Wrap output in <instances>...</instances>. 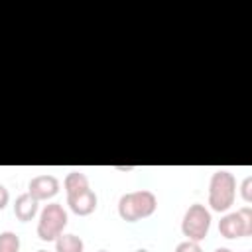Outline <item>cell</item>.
<instances>
[{"label": "cell", "instance_id": "cell-6", "mask_svg": "<svg viewBox=\"0 0 252 252\" xmlns=\"http://www.w3.org/2000/svg\"><path fill=\"white\" fill-rule=\"evenodd\" d=\"M59 191V179L51 173H43V175H35L30 179L28 185V193L35 199V201H47L51 197H55Z\"/></svg>", "mask_w": 252, "mask_h": 252}, {"label": "cell", "instance_id": "cell-11", "mask_svg": "<svg viewBox=\"0 0 252 252\" xmlns=\"http://www.w3.org/2000/svg\"><path fill=\"white\" fill-rule=\"evenodd\" d=\"M0 252H20V236L12 230L0 234Z\"/></svg>", "mask_w": 252, "mask_h": 252}, {"label": "cell", "instance_id": "cell-9", "mask_svg": "<svg viewBox=\"0 0 252 252\" xmlns=\"http://www.w3.org/2000/svg\"><path fill=\"white\" fill-rule=\"evenodd\" d=\"M96 201H98V199H96V193H94L93 189H89V191L81 193L79 197L67 201V205H69V209H71L75 215L87 217V215H91V213L96 209Z\"/></svg>", "mask_w": 252, "mask_h": 252}, {"label": "cell", "instance_id": "cell-16", "mask_svg": "<svg viewBox=\"0 0 252 252\" xmlns=\"http://www.w3.org/2000/svg\"><path fill=\"white\" fill-rule=\"evenodd\" d=\"M134 252H148L146 248H138V250H134Z\"/></svg>", "mask_w": 252, "mask_h": 252}, {"label": "cell", "instance_id": "cell-17", "mask_svg": "<svg viewBox=\"0 0 252 252\" xmlns=\"http://www.w3.org/2000/svg\"><path fill=\"white\" fill-rule=\"evenodd\" d=\"M35 252H47V250H35Z\"/></svg>", "mask_w": 252, "mask_h": 252}, {"label": "cell", "instance_id": "cell-7", "mask_svg": "<svg viewBox=\"0 0 252 252\" xmlns=\"http://www.w3.org/2000/svg\"><path fill=\"white\" fill-rule=\"evenodd\" d=\"M37 205H39V201H35L30 193L18 195V199L14 203V215H16V219L22 220V222L32 220L37 215Z\"/></svg>", "mask_w": 252, "mask_h": 252}, {"label": "cell", "instance_id": "cell-14", "mask_svg": "<svg viewBox=\"0 0 252 252\" xmlns=\"http://www.w3.org/2000/svg\"><path fill=\"white\" fill-rule=\"evenodd\" d=\"M8 201H10V193H8V189H6V187L0 183V211H2V209L8 205Z\"/></svg>", "mask_w": 252, "mask_h": 252}, {"label": "cell", "instance_id": "cell-4", "mask_svg": "<svg viewBox=\"0 0 252 252\" xmlns=\"http://www.w3.org/2000/svg\"><path fill=\"white\" fill-rule=\"evenodd\" d=\"M211 220H213L211 219V211L201 203H193L183 215L181 232H183V236H187V240L201 242L209 234Z\"/></svg>", "mask_w": 252, "mask_h": 252}, {"label": "cell", "instance_id": "cell-12", "mask_svg": "<svg viewBox=\"0 0 252 252\" xmlns=\"http://www.w3.org/2000/svg\"><path fill=\"white\" fill-rule=\"evenodd\" d=\"M175 252H203L201 244L199 242H193V240H183L175 246Z\"/></svg>", "mask_w": 252, "mask_h": 252}, {"label": "cell", "instance_id": "cell-5", "mask_svg": "<svg viewBox=\"0 0 252 252\" xmlns=\"http://www.w3.org/2000/svg\"><path fill=\"white\" fill-rule=\"evenodd\" d=\"M219 232L224 238H242L252 234V209L246 205L234 213H226L219 220Z\"/></svg>", "mask_w": 252, "mask_h": 252}, {"label": "cell", "instance_id": "cell-13", "mask_svg": "<svg viewBox=\"0 0 252 252\" xmlns=\"http://www.w3.org/2000/svg\"><path fill=\"white\" fill-rule=\"evenodd\" d=\"M240 193H242V199L246 203L252 201V175H246L242 179V185H240Z\"/></svg>", "mask_w": 252, "mask_h": 252}, {"label": "cell", "instance_id": "cell-15", "mask_svg": "<svg viewBox=\"0 0 252 252\" xmlns=\"http://www.w3.org/2000/svg\"><path fill=\"white\" fill-rule=\"evenodd\" d=\"M215 252H232V250H230V248H217Z\"/></svg>", "mask_w": 252, "mask_h": 252}, {"label": "cell", "instance_id": "cell-18", "mask_svg": "<svg viewBox=\"0 0 252 252\" xmlns=\"http://www.w3.org/2000/svg\"><path fill=\"white\" fill-rule=\"evenodd\" d=\"M98 252H108V250H98Z\"/></svg>", "mask_w": 252, "mask_h": 252}, {"label": "cell", "instance_id": "cell-2", "mask_svg": "<svg viewBox=\"0 0 252 252\" xmlns=\"http://www.w3.org/2000/svg\"><path fill=\"white\" fill-rule=\"evenodd\" d=\"M236 197V179L228 169H217L209 181V205L215 213H226Z\"/></svg>", "mask_w": 252, "mask_h": 252}, {"label": "cell", "instance_id": "cell-8", "mask_svg": "<svg viewBox=\"0 0 252 252\" xmlns=\"http://www.w3.org/2000/svg\"><path fill=\"white\" fill-rule=\"evenodd\" d=\"M65 193H67V201L79 197L81 193L89 191L91 185H89V177L83 173V171H69L67 177H65Z\"/></svg>", "mask_w": 252, "mask_h": 252}, {"label": "cell", "instance_id": "cell-10", "mask_svg": "<svg viewBox=\"0 0 252 252\" xmlns=\"http://www.w3.org/2000/svg\"><path fill=\"white\" fill-rule=\"evenodd\" d=\"M85 244L77 234H59L55 240V252H83Z\"/></svg>", "mask_w": 252, "mask_h": 252}, {"label": "cell", "instance_id": "cell-3", "mask_svg": "<svg viewBox=\"0 0 252 252\" xmlns=\"http://www.w3.org/2000/svg\"><path fill=\"white\" fill-rule=\"evenodd\" d=\"M67 226V211L61 203H49L43 207L39 220H37V236L43 242L57 240L59 234H63V228Z\"/></svg>", "mask_w": 252, "mask_h": 252}, {"label": "cell", "instance_id": "cell-1", "mask_svg": "<svg viewBox=\"0 0 252 252\" xmlns=\"http://www.w3.org/2000/svg\"><path fill=\"white\" fill-rule=\"evenodd\" d=\"M156 209H158V199L148 189L124 193L118 201V215L126 222H136V220L148 219L156 213Z\"/></svg>", "mask_w": 252, "mask_h": 252}]
</instances>
